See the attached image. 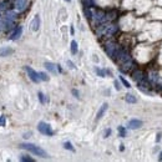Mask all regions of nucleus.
Here are the masks:
<instances>
[{
	"label": "nucleus",
	"mask_w": 162,
	"mask_h": 162,
	"mask_svg": "<svg viewBox=\"0 0 162 162\" xmlns=\"http://www.w3.org/2000/svg\"><path fill=\"white\" fill-rule=\"evenodd\" d=\"M21 149L31 152L32 155L35 156H39V157H47V153L45 150H43L41 147L36 146V145H32V143H23V145H20Z\"/></svg>",
	"instance_id": "1"
},
{
	"label": "nucleus",
	"mask_w": 162,
	"mask_h": 162,
	"mask_svg": "<svg viewBox=\"0 0 162 162\" xmlns=\"http://www.w3.org/2000/svg\"><path fill=\"white\" fill-rule=\"evenodd\" d=\"M38 130H39L41 134L47 135V136H51V135L54 134V131H52L51 127H50V125H47V123H45V122H40V123H39Z\"/></svg>",
	"instance_id": "2"
},
{
	"label": "nucleus",
	"mask_w": 162,
	"mask_h": 162,
	"mask_svg": "<svg viewBox=\"0 0 162 162\" xmlns=\"http://www.w3.org/2000/svg\"><path fill=\"white\" fill-rule=\"evenodd\" d=\"M25 70H26V73H28V75H29V77H30L31 81H34V82H39L40 81L39 73H36L35 70H32L30 66H25Z\"/></svg>",
	"instance_id": "3"
},
{
	"label": "nucleus",
	"mask_w": 162,
	"mask_h": 162,
	"mask_svg": "<svg viewBox=\"0 0 162 162\" xmlns=\"http://www.w3.org/2000/svg\"><path fill=\"white\" fill-rule=\"evenodd\" d=\"M127 126H129V129H131V130H136V129H140L142 126V121H140V120H130Z\"/></svg>",
	"instance_id": "4"
},
{
	"label": "nucleus",
	"mask_w": 162,
	"mask_h": 162,
	"mask_svg": "<svg viewBox=\"0 0 162 162\" xmlns=\"http://www.w3.org/2000/svg\"><path fill=\"white\" fill-rule=\"evenodd\" d=\"M39 26H40V17L35 16L32 19V21H31V24H30V29L32 31H36V30H39Z\"/></svg>",
	"instance_id": "5"
},
{
	"label": "nucleus",
	"mask_w": 162,
	"mask_h": 162,
	"mask_svg": "<svg viewBox=\"0 0 162 162\" xmlns=\"http://www.w3.org/2000/svg\"><path fill=\"white\" fill-rule=\"evenodd\" d=\"M14 52V50L11 47H3L0 49V56H9Z\"/></svg>",
	"instance_id": "6"
},
{
	"label": "nucleus",
	"mask_w": 162,
	"mask_h": 162,
	"mask_svg": "<svg viewBox=\"0 0 162 162\" xmlns=\"http://www.w3.org/2000/svg\"><path fill=\"white\" fill-rule=\"evenodd\" d=\"M106 110H107V104H104V105L101 106V109L99 110V112H97V116H96V119H97V120H100V119L102 117V115L106 112Z\"/></svg>",
	"instance_id": "7"
},
{
	"label": "nucleus",
	"mask_w": 162,
	"mask_h": 162,
	"mask_svg": "<svg viewBox=\"0 0 162 162\" xmlns=\"http://www.w3.org/2000/svg\"><path fill=\"white\" fill-rule=\"evenodd\" d=\"M45 67H46L49 71H51L52 74H56V69H55V65H54V64H51V62H45Z\"/></svg>",
	"instance_id": "8"
},
{
	"label": "nucleus",
	"mask_w": 162,
	"mask_h": 162,
	"mask_svg": "<svg viewBox=\"0 0 162 162\" xmlns=\"http://www.w3.org/2000/svg\"><path fill=\"white\" fill-rule=\"evenodd\" d=\"M71 52H73V54H76L77 52V43L75 40L71 41Z\"/></svg>",
	"instance_id": "9"
},
{
	"label": "nucleus",
	"mask_w": 162,
	"mask_h": 162,
	"mask_svg": "<svg viewBox=\"0 0 162 162\" xmlns=\"http://www.w3.org/2000/svg\"><path fill=\"white\" fill-rule=\"evenodd\" d=\"M21 35V28L19 26L16 29V31H14V34H13V39H17Z\"/></svg>",
	"instance_id": "10"
},
{
	"label": "nucleus",
	"mask_w": 162,
	"mask_h": 162,
	"mask_svg": "<svg viewBox=\"0 0 162 162\" xmlns=\"http://www.w3.org/2000/svg\"><path fill=\"white\" fill-rule=\"evenodd\" d=\"M126 101L130 102V104H135L136 102V97L132 95H126Z\"/></svg>",
	"instance_id": "11"
},
{
	"label": "nucleus",
	"mask_w": 162,
	"mask_h": 162,
	"mask_svg": "<svg viewBox=\"0 0 162 162\" xmlns=\"http://www.w3.org/2000/svg\"><path fill=\"white\" fill-rule=\"evenodd\" d=\"M39 77H40V80H43V81H47V80H49V76H47L45 73H39Z\"/></svg>",
	"instance_id": "12"
},
{
	"label": "nucleus",
	"mask_w": 162,
	"mask_h": 162,
	"mask_svg": "<svg viewBox=\"0 0 162 162\" xmlns=\"http://www.w3.org/2000/svg\"><path fill=\"white\" fill-rule=\"evenodd\" d=\"M64 147H65V149H67V150L74 151V149H73V146H71V143H70V142H65V143H64Z\"/></svg>",
	"instance_id": "13"
},
{
	"label": "nucleus",
	"mask_w": 162,
	"mask_h": 162,
	"mask_svg": "<svg viewBox=\"0 0 162 162\" xmlns=\"http://www.w3.org/2000/svg\"><path fill=\"white\" fill-rule=\"evenodd\" d=\"M120 80H121V81H122V84H123V85H125V87H131V86H130V84H129V82H127V81H126V80H125V79H123V77H122V76H120Z\"/></svg>",
	"instance_id": "14"
},
{
	"label": "nucleus",
	"mask_w": 162,
	"mask_h": 162,
	"mask_svg": "<svg viewBox=\"0 0 162 162\" xmlns=\"http://www.w3.org/2000/svg\"><path fill=\"white\" fill-rule=\"evenodd\" d=\"M21 161H26V162H32V161H34V158H31V157H28V156H23V157H21Z\"/></svg>",
	"instance_id": "15"
},
{
	"label": "nucleus",
	"mask_w": 162,
	"mask_h": 162,
	"mask_svg": "<svg viewBox=\"0 0 162 162\" xmlns=\"http://www.w3.org/2000/svg\"><path fill=\"white\" fill-rule=\"evenodd\" d=\"M119 131H120L121 137H125V135H126V130H125L123 127H119Z\"/></svg>",
	"instance_id": "16"
},
{
	"label": "nucleus",
	"mask_w": 162,
	"mask_h": 162,
	"mask_svg": "<svg viewBox=\"0 0 162 162\" xmlns=\"http://www.w3.org/2000/svg\"><path fill=\"white\" fill-rule=\"evenodd\" d=\"M5 122H6L5 116H0V126H5Z\"/></svg>",
	"instance_id": "17"
},
{
	"label": "nucleus",
	"mask_w": 162,
	"mask_h": 162,
	"mask_svg": "<svg viewBox=\"0 0 162 162\" xmlns=\"http://www.w3.org/2000/svg\"><path fill=\"white\" fill-rule=\"evenodd\" d=\"M39 99H40V102H41V104H45V99H44L43 92H39Z\"/></svg>",
	"instance_id": "18"
},
{
	"label": "nucleus",
	"mask_w": 162,
	"mask_h": 162,
	"mask_svg": "<svg viewBox=\"0 0 162 162\" xmlns=\"http://www.w3.org/2000/svg\"><path fill=\"white\" fill-rule=\"evenodd\" d=\"M96 73H97L100 76H102V77L105 76V73H104V71H101V70H99V69H96Z\"/></svg>",
	"instance_id": "19"
},
{
	"label": "nucleus",
	"mask_w": 162,
	"mask_h": 162,
	"mask_svg": "<svg viewBox=\"0 0 162 162\" xmlns=\"http://www.w3.org/2000/svg\"><path fill=\"white\" fill-rule=\"evenodd\" d=\"M67 65H70V67H71V69H74V67H75V66H74V64L71 62V61H67Z\"/></svg>",
	"instance_id": "20"
},
{
	"label": "nucleus",
	"mask_w": 162,
	"mask_h": 162,
	"mask_svg": "<svg viewBox=\"0 0 162 162\" xmlns=\"http://www.w3.org/2000/svg\"><path fill=\"white\" fill-rule=\"evenodd\" d=\"M73 94H74V95H76V97H79V96H77V95H79V92L76 91V90H73Z\"/></svg>",
	"instance_id": "21"
},
{
	"label": "nucleus",
	"mask_w": 162,
	"mask_h": 162,
	"mask_svg": "<svg viewBox=\"0 0 162 162\" xmlns=\"http://www.w3.org/2000/svg\"><path fill=\"white\" fill-rule=\"evenodd\" d=\"M160 140H161V135H160V134H158V135H157V137H156V141H157V142H158V141H160Z\"/></svg>",
	"instance_id": "22"
},
{
	"label": "nucleus",
	"mask_w": 162,
	"mask_h": 162,
	"mask_svg": "<svg viewBox=\"0 0 162 162\" xmlns=\"http://www.w3.org/2000/svg\"><path fill=\"white\" fill-rule=\"evenodd\" d=\"M115 85H116V89H117V90H119V89H120V86H119V82H117V81H116V82H115Z\"/></svg>",
	"instance_id": "23"
},
{
	"label": "nucleus",
	"mask_w": 162,
	"mask_h": 162,
	"mask_svg": "<svg viewBox=\"0 0 162 162\" xmlns=\"http://www.w3.org/2000/svg\"><path fill=\"white\" fill-rule=\"evenodd\" d=\"M160 161H162V152L160 153Z\"/></svg>",
	"instance_id": "24"
},
{
	"label": "nucleus",
	"mask_w": 162,
	"mask_h": 162,
	"mask_svg": "<svg viewBox=\"0 0 162 162\" xmlns=\"http://www.w3.org/2000/svg\"><path fill=\"white\" fill-rule=\"evenodd\" d=\"M66 2H70V0H66Z\"/></svg>",
	"instance_id": "25"
}]
</instances>
